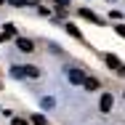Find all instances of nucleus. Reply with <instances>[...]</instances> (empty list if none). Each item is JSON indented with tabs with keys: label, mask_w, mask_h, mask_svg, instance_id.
<instances>
[{
	"label": "nucleus",
	"mask_w": 125,
	"mask_h": 125,
	"mask_svg": "<svg viewBox=\"0 0 125 125\" xmlns=\"http://www.w3.org/2000/svg\"><path fill=\"white\" fill-rule=\"evenodd\" d=\"M67 32H69L72 37H77V40H83V32H80V29H77L75 24H67Z\"/></svg>",
	"instance_id": "obj_8"
},
{
	"label": "nucleus",
	"mask_w": 125,
	"mask_h": 125,
	"mask_svg": "<svg viewBox=\"0 0 125 125\" xmlns=\"http://www.w3.org/2000/svg\"><path fill=\"white\" fill-rule=\"evenodd\" d=\"M5 35H8V37H11V35H16V27H13V24H8V27H5Z\"/></svg>",
	"instance_id": "obj_12"
},
{
	"label": "nucleus",
	"mask_w": 125,
	"mask_h": 125,
	"mask_svg": "<svg viewBox=\"0 0 125 125\" xmlns=\"http://www.w3.org/2000/svg\"><path fill=\"white\" fill-rule=\"evenodd\" d=\"M27 0H11V5H24Z\"/></svg>",
	"instance_id": "obj_15"
},
{
	"label": "nucleus",
	"mask_w": 125,
	"mask_h": 125,
	"mask_svg": "<svg viewBox=\"0 0 125 125\" xmlns=\"http://www.w3.org/2000/svg\"><path fill=\"white\" fill-rule=\"evenodd\" d=\"M120 75H125V67H123V72H120Z\"/></svg>",
	"instance_id": "obj_17"
},
{
	"label": "nucleus",
	"mask_w": 125,
	"mask_h": 125,
	"mask_svg": "<svg viewBox=\"0 0 125 125\" xmlns=\"http://www.w3.org/2000/svg\"><path fill=\"white\" fill-rule=\"evenodd\" d=\"M13 125H27L24 120H19V117H13Z\"/></svg>",
	"instance_id": "obj_16"
},
{
	"label": "nucleus",
	"mask_w": 125,
	"mask_h": 125,
	"mask_svg": "<svg viewBox=\"0 0 125 125\" xmlns=\"http://www.w3.org/2000/svg\"><path fill=\"white\" fill-rule=\"evenodd\" d=\"M0 3H3V0H0Z\"/></svg>",
	"instance_id": "obj_18"
},
{
	"label": "nucleus",
	"mask_w": 125,
	"mask_h": 125,
	"mask_svg": "<svg viewBox=\"0 0 125 125\" xmlns=\"http://www.w3.org/2000/svg\"><path fill=\"white\" fill-rule=\"evenodd\" d=\"M43 106H45V109H51V106H53V99H51V96H45V99H43Z\"/></svg>",
	"instance_id": "obj_11"
},
{
	"label": "nucleus",
	"mask_w": 125,
	"mask_h": 125,
	"mask_svg": "<svg viewBox=\"0 0 125 125\" xmlns=\"http://www.w3.org/2000/svg\"><path fill=\"white\" fill-rule=\"evenodd\" d=\"M69 83H75V85H83V83H85V75H83L80 69H75V67H72V69H69Z\"/></svg>",
	"instance_id": "obj_2"
},
{
	"label": "nucleus",
	"mask_w": 125,
	"mask_h": 125,
	"mask_svg": "<svg viewBox=\"0 0 125 125\" xmlns=\"http://www.w3.org/2000/svg\"><path fill=\"white\" fill-rule=\"evenodd\" d=\"M67 3H69V0H56V8H59V11H64V5H67Z\"/></svg>",
	"instance_id": "obj_13"
},
{
	"label": "nucleus",
	"mask_w": 125,
	"mask_h": 125,
	"mask_svg": "<svg viewBox=\"0 0 125 125\" xmlns=\"http://www.w3.org/2000/svg\"><path fill=\"white\" fill-rule=\"evenodd\" d=\"M80 16H83V19H91V21H96V24H101V19H99V16H93L88 8H80Z\"/></svg>",
	"instance_id": "obj_6"
},
{
	"label": "nucleus",
	"mask_w": 125,
	"mask_h": 125,
	"mask_svg": "<svg viewBox=\"0 0 125 125\" xmlns=\"http://www.w3.org/2000/svg\"><path fill=\"white\" fill-rule=\"evenodd\" d=\"M99 109L104 112V115H106V112L112 109V93H104V96H101V101H99Z\"/></svg>",
	"instance_id": "obj_3"
},
{
	"label": "nucleus",
	"mask_w": 125,
	"mask_h": 125,
	"mask_svg": "<svg viewBox=\"0 0 125 125\" xmlns=\"http://www.w3.org/2000/svg\"><path fill=\"white\" fill-rule=\"evenodd\" d=\"M24 75H27V77H40V69L32 67V64H27V67H24Z\"/></svg>",
	"instance_id": "obj_7"
},
{
	"label": "nucleus",
	"mask_w": 125,
	"mask_h": 125,
	"mask_svg": "<svg viewBox=\"0 0 125 125\" xmlns=\"http://www.w3.org/2000/svg\"><path fill=\"white\" fill-rule=\"evenodd\" d=\"M16 48L21 51V53H32V51H35V45H32V40H27V37H19V40H16Z\"/></svg>",
	"instance_id": "obj_1"
},
{
	"label": "nucleus",
	"mask_w": 125,
	"mask_h": 125,
	"mask_svg": "<svg viewBox=\"0 0 125 125\" xmlns=\"http://www.w3.org/2000/svg\"><path fill=\"white\" fill-rule=\"evenodd\" d=\"M83 88H85V91H99V80H96V77H85Z\"/></svg>",
	"instance_id": "obj_5"
},
{
	"label": "nucleus",
	"mask_w": 125,
	"mask_h": 125,
	"mask_svg": "<svg viewBox=\"0 0 125 125\" xmlns=\"http://www.w3.org/2000/svg\"><path fill=\"white\" fill-rule=\"evenodd\" d=\"M104 61H106V67H112V69H117V72H123V64L117 61V56H112V53H106V56H104Z\"/></svg>",
	"instance_id": "obj_4"
},
{
	"label": "nucleus",
	"mask_w": 125,
	"mask_h": 125,
	"mask_svg": "<svg viewBox=\"0 0 125 125\" xmlns=\"http://www.w3.org/2000/svg\"><path fill=\"white\" fill-rule=\"evenodd\" d=\"M11 75L19 77V80H21V77H27V75H24V67H13V69H11Z\"/></svg>",
	"instance_id": "obj_9"
},
{
	"label": "nucleus",
	"mask_w": 125,
	"mask_h": 125,
	"mask_svg": "<svg viewBox=\"0 0 125 125\" xmlns=\"http://www.w3.org/2000/svg\"><path fill=\"white\" fill-rule=\"evenodd\" d=\"M32 123L35 125H45V117H43V115H32Z\"/></svg>",
	"instance_id": "obj_10"
},
{
	"label": "nucleus",
	"mask_w": 125,
	"mask_h": 125,
	"mask_svg": "<svg viewBox=\"0 0 125 125\" xmlns=\"http://www.w3.org/2000/svg\"><path fill=\"white\" fill-rule=\"evenodd\" d=\"M117 35H123V37H125V24H120V27H117Z\"/></svg>",
	"instance_id": "obj_14"
}]
</instances>
